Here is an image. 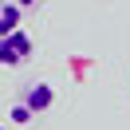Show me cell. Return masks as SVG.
<instances>
[{
    "instance_id": "277c9868",
    "label": "cell",
    "mask_w": 130,
    "mask_h": 130,
    "mask_svg": "<svg viewBox=\"0 0 130 130\" xmlns=\"http://www.w3.org/2000/svg\"><path fill=\"white\" fill-rule=\"evenodd\" d=\"M8 118H12V122H16V126H32V118H36V114H32V110H28V106H24V103H12V110H8Z\"/></svg>"
},
{
    "instance_id": "8992f818",
    "label": "cell",
    "mask_w": 130,
    "mask_h": 130,
    "mask_svg": "<svg viewBox=\"0 0 130 130\" xmlns=\"http://www.w3.org/2000/svg\"><path fill=\"white\" fill-rule=\"evenodd\" d=\"M0 130H4V126H0Z\"/></svg>"
},
{
    "instance_id": "7a4b0ae2",
    "label": "cell",
    "mask_w": 130,
    "mask_h": 130,
    "mask_svg": "<svg viewBox=\"0 0 130 130\" xmlns=\"http://www.w3.org/2000/svg\"><path fill=\"white\" fill-rule=\"evenodd\" d=\"M16 103H24L28 110L40 118L43 110H51V103H55V91H51V83H28V87H24V95H20Z\"/></svg>"
},
{
    "instance_id": "3957f363",
    "label": "cell",
    "mask_w": 130,
    "mask_h": 130,
    "mask_svg": "<svg viewBox=\"0 0 130 130\" xmlns=\"http://www.w3.org/2000/svg\"><path fill=\"white\" fill-rule=\"evenodd\" d=\"M20 28V4H12V0H4L0 4V36H8Z\"/></svg>"
},
{
    "instance_id": "6da1fadb",
    "label": "cell",
    "mask_w": 130,
    "mask_h": 130,
    "mask_svg": "<svg viewBox=\"0 0 130 130\" xmlns=\"http://www.w3.org/2000/svg\"><path fill=\"white\" fill-rule=\"evenodd\" d=\"M32 36L28 32H8V36H0V67H24L28 59H32Z\"/></svg>"
},
{
    "instance_id": "5b68a950",
    "label": "cell",
    "mask_w": 130,
    "mask_h": 130,
    "mask_svg": "<svg viewBox=\"0 0 130 130\" xmlns=\"http://www.w3.org/2000/svg\"><path fill=\"white\" fill-rule=\"evenodd\" d=\"M12 4H20V8H36L40 0H12Z\"/></svg>"
}]
</instances>
